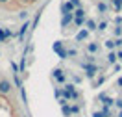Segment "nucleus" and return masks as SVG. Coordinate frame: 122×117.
Listing matches in <instances>:
<instances>
[{"instance_id":"1","label":"nucleus","mask_w":122,"mask_h":117,"mask_svg":"<svg viewBox=\"0 0 122 117\" xmlns=\"http://www.w3.org/2000/svg\"><path fill=\"white\" fill-rule=\"evenodd\" d=\"M0 117H22L20 102L8 78L0 76Z\"/></svg>"}]
</instances>
